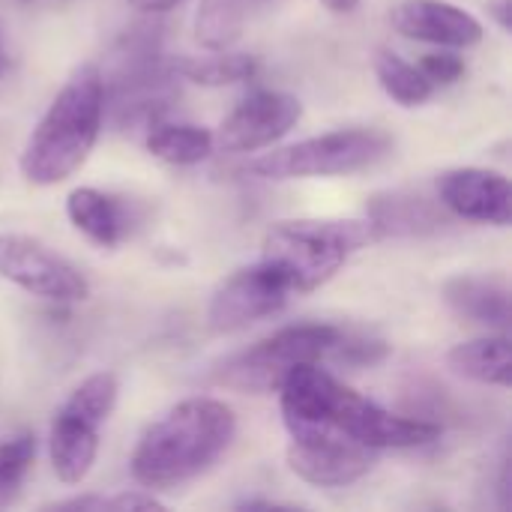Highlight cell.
<instances>
[{
    "label": "cell",
    "mask_w": 512,
    "mask_h": 512,
    "mask_svg": "<svg viewBox=\"0 0 512 512\" xmlns=\"http://www.w3.org/2000/svg\"><path fill=\"white\" fill-rule=\"evenodd\" d=\"M237 414L231 405L195 396L174 405L138 438L132 453V477L141 489L165 492L201 477L231 447Z\"/></svg>",
    "instance_id": "1"
},
{
    "label": "cell",
    "mask_w": 512,
    "mask_h": 512,
    "mask_svg": "<svg viewBox=\"0 0 512 512\" xmlns=\"http://www.w3.org/2000/svg\"><path fill=\"white\" fill-rule=\"evenodd\" d=\"M105 117V78L99 66H78L57 90L33 132L27 135L18 171L33 186L69 180L93 153Z\"/></svg>",
    "instance_id": "2"
},
{
    "label": "cell",
    "mask_w": 512,
    "mask_h": 512,
    "mask_svg": "<svg viewBox=\"0 0 512 512\" xmlns=\"http://www.w3.org/2000/svg\"><path fill=\"white\" fill-rule=\"evenodd\" d=\"M372 240L366 219H282L267 228L261 261L288 282L291 294H309L327 285Z\"/></svg>",
    "instance_id": "3"
},
{
    "label": "cell",
    "mask_w": 512,
    "mask_h": 512,
    "mask_svg": "<svg viewBox=\"0 0 512 512\" xmlns=\"http://www.w3.org/2000/svg\"><path fill=\"white\" fill-rule=\"evenodd\" d=\"M120 381L114 372L87 375L54 411L48 429V459L54 477L78 486L90 477L99 459V432L117 408Z\"/></svg>",
    "instance_id": "4"
},
{
    "label": "cell",
    "mask_w": 512,
    "mask_h": 512,
    "mask_svg": "<svg viewBox=\"0 0 512 512\" xmlns=\"http://www.w3.org/2000/svg\"><path fill=\"white\" fill-rule=\"evenodd\" d=\"M339 339H342V327L336 324L282 327L273 336L228 357L213 372V381L234 393L270 396V393H279L291 369L303 363H321L324 357H330Z\"/></svg>",
    "instance_id": "5"
},
{
    "label": "cell",
    "mask_w": 512,
    "mask_h": 512,
    "mask_svg": "<svg viewBox=\"0 0 512 512\" xmlns=\"http://www.w3.org/2000/svg\"><path fill=\"white\" fill-rule=\"evenodd\" d=\"M393 150V138L381 129H336L324 132L249 162V174L261 180H309L345 177L378 165Z\"/></svg>",
    "instance_id": "6"
},
{
    "label": "cell",
    "mask_w": 512,
    "mask_h": 512,
    "mask_svg": "<svg viewBox=\"0 0 512 512\" xmlns=\"http://www.w3.org/2000/svg\"><path fill=\"white\" fill-rule=\"evenodd\" d=\"M0 279L30 297L60 306L84 303L90 297V285L81 270L27 234H0Z\"/></svg>",
    "instance_id": "7"
},
{
    "label": "cell",
    "mask_w": 512,
    "mask_h": 512,
    "mask_svg": "<svg viewBox=\"0 0 512 512\" xmlns=\"http://www.w3.org/2000/svg\"><path fill=\"white\" fill-rule=\"evenodd\" d=\"M291 297L288 282L264 261L252 267L234 270L228 279L219 282V288L210 297L207 306V324L213 333H237L249 324L279 315Z\"/></svg>",
    "instance_id": "8"
},
{
    "label": "cell",
    "mask_w": 512,
    "mask_h": 512,
    "mask_svg": "<svg viewBox=\"0 0 512 512\" xmlns=\"http://www.w3.org/2000/svg\"><path fill=\"white\" fill-rule=\"evenodd\" d=\"M303 117L297 96L282 90H255L234 105V111L213 132L222 153H255L285 138Z\"/></svg>",
    "instance_id": "9"
},
{
    "label": "cell",
    "mask_w": 512,
    "mask_h": 512,
    "mask_svg": "<svg viewBox=\"0 0 512 512\" xmlns=\"http://www.w3.org/2000/svg\"><path fill=\"white\" fill-rule=\"evenodd\" d=\"M438 201L453 216L507 228L512 222L510 180L492 168H450L438 177Z\"/></svg>",
    "instance_id": "10"
},
{
    "label": "cell",
    "mask_w": 512,
    "mask_h": 512,
    "mask_svg": "<svg viewBox=\"0 0 512 512\" xmlns=\"http://www.w3.org/2000/svg\"><path fill=\"white\" fill-rule=\"evenodd\" d=\"M288 468L303 483L318 489H345L360 483L372 468L378 453L345 441V438H312V441H291L288 447Z\"/></svg>",
    "instance_id": "11"
},
{
    "label": "cell",
    "mask_w": 512,
    "mask_h": 512,
    "mask_svg": "<svg viewBox=\"0 0 512 512\" xmlns=\"http://www.w3.org/2000/svg\"><path fill=\"white\" fill-rule=\"evenodd\" d=\"M393 27L405 39L456 51L474 48L486 36L480 18L450 0H402L393 9Z\"/></svg>",
    "instance_id": "12"
},
{
    "label": "cell",
    "mask_w": 512,
    "mask_h": 512,
    "mask_svg": "<svg viewBox=\"0 0 512 512\" xmlns=\"http://www.w3.org/2000/svg\"><path fill=\"white\" fill-rule=\"evenodd\" d=\"M444 303L483 327H495L498 333H507L510 327V285L504 276H483V273H462L450 276L441 285Z\"/></svg>",
    "instance_id": "13"
},
{
    "label": "cell",
    "mask_w": 512,
    "mask_h": 512,
    "mask_svg": "<svg viewBox=\"0 0 512 512\" xmlns=\"http://www.w3.org/2000/svg\"><path fill=\"white\" fill-rule=\"evenodd\" d=\"M366 222L372 225L375 240L381 237H420L432 234L444 225L441 210L417 195L408 192H381L369 198Z\"/></svg>",
    "instance_id": "14"
},
{
    "label": "cell",
    "mask_w": 512,
    "mask_h": 512,
    "mask_svg": "<svg viewBox=\"0 0 512 512\" xmlns=\"http://www.w3.org/2000/svg\"><path fill=\"white\" fill-rule=\"evenodd\" d=\"M447 366L453 375H459L465 381L507 390L512 384L510 336L498 333V336H480V339L459 342L450 348Z\"/></svg>",
    "instance_id": "15"
},
{
    "label": "cell",
    "mask_w": 512,
    "mask_h": 512,
    "mask_svg": "<svg viewBox=\"0 0 512 512\" xmlns=\"http://www.w3.org/2000/svg\"><path fill=\"white\" fill-rule=\"evenodd\" d=\"M66 216L90 243L111 249L126 237V210L114 195L93 186H78L66 195Z\"/></svg>",
    "instance_id": "16"
},
{
    "label": "cell",
    "mask_w": 512,
    "mask_h": 512,
    "mask_svg": "<svg viewBox=\"0 0 512 512\" xmlns=\"http://www.w3.org/2000/svg\"><path fill=\"white\" fill-rule=\"evenodd\" d=\"M261 63L255 54H240V51H210L204 57H177L171 63V72L201 84V87H231V84H243L252 81L258 75Z\"/></svg>",
    "instance_id": "17"
},
{
    "label": "cell",
    "mask_w": 512,
    "mask_h": 512,
    "mask_svg": "<svg viewBox=\"0 0 512 512\" xmlns=\"http://www.w3.org/2000/svg\"><path fill=\"white\" fill-rule=\"evenodd\" d=\"M147 150L168 165H198L216 150L213 129L195 123H150Z\"/></svg>",
    "instance_id": "18"
},
{
    "label": "cell",
    "mask_w": 512,
    "mask_h": 512,
    "mask_svg": "<svg viewBox=\"0 0 512 512\" xmlns=\"http://www.w3.org/2000/svg\"><path fill=\"white\" fill-rule=\"evenodd\" d=\"M255 0H201L195 12V42L207 51L231 48L246 27L249 6Z\"/></svg>",
    "instance_id": "19"
},
{
    "label": "cell",
    "mask_w": 512,
    "mask_h": 512,
    "mask_svg": "<svg viewBox=\"0 0 512 512\" xmlns=\"http://www.w3.org/2000/svg\"><path fill=\"white\" fill-rule=\"evenodd\" d=\"M375 75L381 90L399 102L402 108H417L426 105L435 93V84L420 72L417 63H408L405 57H399L390 48H378L375 54Z\"/></svg>",
    "instance_id": "20"
},
{
    "label": "cell",
    "mask_w": 512,
    "mask_h": 512,
    "mask_svg": "<svg viewBox=\"0 0 512 512\" xmlns=\"http://www.w3.org/2000/svg\"><path fill=\"white\" fill-rule=\"evenodd\" d=\"M33 462H36V438L30 432H18L0 444V507H6L18 495Z\"/></svg>",
    "instance_id": "21"
},
{
    "label": "cell",
    "mask_w": 512,
    "mask_h": 512,
    "mask_svg": "<svg viewBox=\"0 0 512 512\" xmlns=\"http://www.w3.org/2000/svg\"><path fill=\"white\" fill-rule=\"evenodd\" d=\"M333 360L348 363V366H375L387 357V345L381 339H369V336H351L342 330V339L336 342V348L330 351Z\"/></svg>",
    "instance_id": "22"
},
{
    "label": "cell",
    "mask_w": 512,
    "mask_h": 512,
    "mask_svg": "<svg viewBox=\"0 0 512 512\" xmlns=\"http://www.w3.org/2000/svg\"><path fill=\"white\" fill-rule=\"evenodd\" d=\"M420 72H423L435 87H450V84H456V81L465 78L468 66H465V57L456 54V48H441V51L423 54Z\"/></svg>",
    "instance_id": "23"
},
{
    "label": "cell",
    "mask_w": 512,
    "mask_h": 512,
    "mask_svg": "<svg viewBox=\"0 0 512 512\" xmlns=\"http://www.w3.org/2000/svg\"><path fill=\"white\" fill-rule=\"evenodd\" d=\"M108 510L135 512V510H165V504L150 492V489H135V492H120L108 498Z\"/></svg>",
    "instance_id": "24"
},
{
    "label": "cell",
    "mask_w": 512,
    "mask_h": 512,
    "mask_svg": "<svg viewBox=\"0 0 512 512\" xmlns=\"http://www.w3.org/2000/svg\"><path fill=\"white\" fill-rule=\"evenodd\" d=\"M45 510H96L105 512L108 510V498L102 495H84V498H69V501H57V504H48Z\"/></svg>",
    "instance_id": "25"
},
{
    "label": "cell",
    "mask_w": 512,
    "mask_h": 512,
    "mask_svg": "<svg viewBox=\"0 0 512 512\" xmlns=\"http://www.w3.org/2000/svg\"><path fill=\"white\" fill-rule=\"evenodd\" d=\"M489 15L498 21L501 30L512 27V0H489Z\"/></svg>",
    "instance_id": "26"
},
{
    "label": "cell",
    "mask_w": 512,
    "mask_h": 512,
    "mask_svg": "<svg viewBox=\"0 0 512 512\" xmlns=\"http://www.w3.org/2000/svg\"><path fill=\"white\" fill-rule=\"evenodd\" d=\"M183 0H132V6L135 9H141V12H147V15H162V12H171V9H177Z\"/></svg>",
    "instance_id": "27"
},
{
    "label": "cell",
    "mask_w": 512,
    "mask_h": 512,
    "mask_svg": "<svg viewBox=\"0 0 512 512\" xmlns=\"http://www.w3.org/2000/svg\"><path fill=\"white\" fill-rule=\"evenodd\" d=\"M330 12H336V15H348V12H354L357 6H360V0H321Z\"/></svg>",
    "instance_id": "28"
},
{
    "label": "cell",
    "mask_w": 512,
    "mask_h": 512,
    "mask_svg": "<svg viewBox=\"0 0 512 512\" xmlns=\"http://www.w3.org/2000/svg\"><path fill=\"white\" fill-rule=\"evenodd\" d=\"M3 69H6V51H3V39H0V75H3Z\"/></svg>",
    "instance_id": "29"
}]
</instances>
